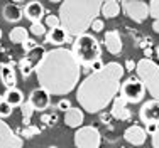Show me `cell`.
I'll return each mask as SVG.
<instances>
[{
	"instance_id": "6da1fadb",
	"label": "cell",
	"mask_w": 159,
	"mask_h": 148,
	"mask_svg": "<svg viewBox=\"0 0 159 148\" xmlns=\"http://www.w3.org/2000/svg\"><path fill=\"white\" fill-rule=\"evenodd\" d=\"M34 73L39 88L46 89L52 96H64L78 86L81 66L71 49L56 47L43 56Z\"/></svg>"
},
{
	"instance_id": "7a4b0ae2",
	"label": "cell",
	"mask_w": 159,
	"mask_h": 148,
	"mask_svg": "<svg viewBox=\"0 0 159 148\" xmlns=\"http://www.w3.org/2000/svg\"><path fill=\"white\" fill-rule=\"evenodd\" d=\"M124 73L125 69L122 64L107 62L103 69L88 74L76 89V101L80 103V108L92 115L103 111L119 94Z\"/></svg>"
},
{
	"instance_id": "3957f363",
	"label": "cell",
	"mask_w": 159,
	"mask_h": 148,
	"mask_svg": "<svg viewBox=\"0 0 159 148\" xmlns=\"http://www.w3.org/2000/svg\"><path fill=\"white\" fill-rule=\"evenodd\" d=\"M105 0H64L59 5L58 17L61 27L71 37H78L92 27L97 15L102 14Z\"/></svg>"
},
{
	"instance_id": "277c9868",
	"label": "cell",
	"mask_w": 159,
	"mask_h": 148,
	"mask_svg": "<svg viewBox=\"0 0 159 148\" xmlns=\"http://www.w3.org/2000/svg\"><path fill=\"white\" fill-rule=\"evenodd\" d=\"M71 52L80 62V66L83 67H90L93 64V61L100 59L102 56V47L97 37H93L92 34H81V36L75 37L73 40V47Z\"/></svg>"
},
{
	"instance_id": "5b68a950",
	"label": "cell",
	"mask_w": 159,
	"mask_h": 148,
	"mask_svg": "<svg viewBox=\"0 0 159 148\" xmlns=\"http://www.w3.org/2000/svg\"><path fill=\"white\" fill-rule=\"evenodd\" d=\"M137 78L146 86V91L152 96V99L159 101V64L152 59H141L135 67Z\"/></svg>"
},
{
	"instance_id": "8992f818",
	"label": "cell",
	"mask_w": 159,
	"mask_h": 148,
	"mask_svg": "<svg viewBox=\"0 0 159 148\" xmlns=\"http://www.w3.org/2000/svg\"><path fill=\"white\" fill-rule=\"evenodd\" d=\"M120 96L127 101V103H141L146 96V86L137 76H130L120 84Z\"/></svg>"
},
{
	"instance_id": "52a82bcc",
	"label": "cell",
	"mask_w": 159,
	"mask_h": 148,
	"mask_svg": "<svg viewBox=\"0 0 159 148\" xmlns=\"http://www.w3.org/2000/svg\"><path fill=\"white\" fill-rule=\"evenodd\" d=\"M102 133L97 126H80L75 131V146L76 148H100Z\"/></svg>"
},
{
	"instance_id": "ba28073f",
	"label": "cell",
	"mask_w": 159,
	"mask_h": 148,
	"mask_svg": "<svg viewBox=\"0 0 159 148\" xmlns=\"http://www.w3.org/2000/svg\"><path fill=\"white\" fill-rule=\"evenodd\" d=\"M122 10L130 20L135 24H142L149 17V5L144 0H124L122 2Z\"/></svg>"
},
{
	"instance_id": "9c48e42d",
	"label": "cell",
	"mask_w": 159,
	"mask_h": 148,
	"mask_svg": "<svg viewBox=\"0 0 159 148\" xmlns=\"http://www.w3.org/2000/svg\"><path fill=\"white\" fill-rule=\"evenodd\" d=\"M24 138L0 118V148H22Z\"/></svg>"
},
{
	"instance_id": "30bf717a",
	"label": "cell",
	"mask_w": 159,
	"mask_h": 148,
	"mask_svg": "<svg viewBox=\"0 0 159 148\" xmlns=\"http://www.w3.org/2000/svg\"><path fill=\"white\" fill-rule=\"evenodd\" d=\"M139 118L144 125L147 123H154L159 126V101L157 99H151L147 103H144L139 109Z\"/></svg>"
},
{
	"instance_id": "8fae6325",
	"label": "cell",
	"mask_w": 159,
	"mask_h": 148,
	"mask_svg": "<svg viewBox=\"0 0 159 148\" xmlns=\"http://www.w3.org/2000/svg\"><path fill=\"white\" fill-rule=\"evenodd\" d=\"M29 103L32 104L36 111H44L51 106V94L43 88H36L32 89L31 96H29Z\"/></svg>"
},
{
	"instance_id": "7c38bea8",
	"label": "cell",
	"mask_w": 159,
	"mask_h": 148,
	"mask_svg": "<svg viewBox=\"0 0 159 148\" xmlns=\"http://www.w3.org/2000/svg\"><path fill=\"white\" fill-rule=\"evenodd\" d=\"M127 101L124 99L122 96H115L112 101V109H110V115L113 116L115 120L119 121H129L132 118V113L130 109L127 108Z\"/></svg>"
},
{
	"instance_id": "4fadbf2b",
	"label": "cell",
	"mask_w": 159,
	"mask_h": 148,
	"mask_svg": "<svg viewBox=\"0 0 159 148\" xmlns=\"http://www.w3.org/2000/svg\"><path fill=\"white\" fill-rule=\"evenodd\" d=\"M146 138H147V133L146 130H144L142 126H139V125H132V126H129L125 131H124V140H125L127 143H130V145L134 146H141L146 143Z\"/></svg>"
},
{
	"instance_id": "5bb4252c",
	"label": "cell",
	"mask_w": 159,
	"mask_h": 148,
	"mask_svg": "<svg viewBox=\"0 0 159 148\" xmlns=\"http://www.w3.org/2000/svg\"><path fill=\"white\" fill-rule=\"evenodd\" d=\"M103 44H105V47H107V51L110 52V54H113V56L120 54V52H122V47H124L120 32L119 30H108V32H105Z\"/></svg>"
},
{
	"instance_id": "9a60e30c",
	"label": "cell",
	"mask_w": 159,
	"mask_h": 148,
	"mask_svg": "<svg viewBox=\"0 0 159 148\" xmlns=\"http://www.w3.org/2000/svg\"><path fill=\"white\" fill-rule=\"evenodd\" d=\"M24 15H25V19L31 20V24L41 22V19L46 15V9H44V5L39 0H31V2L24 7Z\"/></svg>"
},
{
	"instance_id": "2e32d148",
	"label": "cell",
	"mask_w": 159,
	"mask_h": 148,
	"mask_svg": "<svg viewBox=\"0 0 159 148\" xmlns=\"http://www.w3.org/2000/svg\"><path fill=\"white\" fill-rule=\"evenodd\" d=\"M0 79H2V84L7 89L16 88L17 74H16V69H14V62H2L0 64Z\"/></svg>"
},
{
	"instance_id": "e0dca14e",
	"label": "cell",
	"mask_w": 159,
	"mask_h": 148,
	"mask_svg": "<svg viewBox=\"0 0 159 148\" xmlns=\"http://www.w3.org/2000/svg\"><path fill=\"white\" fill-rule=\"evenodd\" d=\"M46 42L51 45H56V47H61L63 44H66L68 40L71 39V36L66 32L63 27H54V29H48L46 32Z\"/></svg>"
},
{
	"instance_id": "ac0fdd59",
	"label": "cell",
	"mask_w": 159,
	"mask_h": 148,
	"mask_svg": "<svg viewBox=\"0 0 159 148\" xmlns=\"http://www.w3.org/2000/svg\"><path fill=\"white\" fill-rule=\"evenodd\" d=\"M83 121H85V113L81 108H75L71 106L66 113H64V123L70 128H80L83 126Z\"/></svg>"
},
{
	"instance_id": "d6986e66",
	"label": "cell",
	"mask_w": 159,
	"mask_h": 148,
	"mask_svg": "<svg viewBox=\"0 0 159 148\" xmlns=\"http://www.w3.org/2000/svg\"><path fill=\"white\" fill-rule=\"evenodd\" d=\"M2 17L5 19L7 22H19L22 17H24V10L17 5V3H5L2 9Z\"/></svg>"
},
{
	"instance_id": "ffe728a7",
	"label": "cell",
	"mask_w": 159,
	"mask_h": 148,
	"mask_svg": "<svg viewBox=\"0 0 159 148\" xmlns=\"http://www.w3.org/2000/svg\"><path fill=\"white\" fill-rule=\"evenodd\" d=\"M2 96H3V99H5L7 103L12 106V108H17V106H20L22 103H24V93H22L19 88L7 89Z\"/></svg>"
},
{
	"instance_id": "44dd1931",
	"label": "cell",
	"mask_w": 159,
	"mask_h": 148,
	"mask_svg": "<svg viewBox=\"0 0 159 148\" xmlns=\"http://www.w3.org/2000/svg\"><path fill=\"white\" fill-rule=\"evenodd\" d=\"M120 14V3L119 0H105L102 5V15L107 19H115Z\"/></svg>"
},
{
	"instance_id": "7402d4cb",
	"label": "cell",
	"mask_w": 159,
	"mask_h": 148,
	"mask_svg": "<svg viewBox=\"0 0 159 148\" xmlns=\"http://www.w3.org/2000/svg\"><path fill=\"white\" fill-rule=\"evenodd\" d=\"M9 39L12 44H24L29 39V32L25 27H14L9 32Z\"/></svg>"
},
{
	"instance_id": "603a6c76",
	"label": "cell",
	"mask_w": 159,
	"mask_h": 148,
	"mask_svg": "<svg viewBox=\"0 0 159 148\" xmlns=\"http://www.w3.org/2000/svg\"><path fill=\"white\" fill-rule=\"evenodd\" d=\"M19 69H20V74L24 79H27L29 76H31L34 71H36V64L32 62L31 59L27 57V56H24L20 61H19Z\"/></svg>"
},
{
	"instance_id": "cb8c5ba5",
	"label": "cell",
	"mask_w": 159,
	"mask_h": 148,
	"mask_svg": "<svg viewBox=\"0 0 159 148\" xmlns=\"http://www.w3.org/2000/svg\"><path fill=\"white\" fill-rule=\"evenodd\" d=\"M36 109L32 108V104L29 103V101H25V103L20 104V113H22V125L24 126H27V125H31V120H32V115Z\"/></svg>"
},
{
	"instance_id": "d4e9b609",
	"label": "cell",
	"mask_w": 159,
	"mask_h": 148,
	"mask_svg": "<svg viewBox=\"0 0 159 148\" xmlns=\"http://www.w3.org/2000/svg\"><path fill=\"white\" fill-rule=\"evenodd\" d=\"M39 133H41V130L37 126H34V125H27V126H24L20 130L22 138H34V136H37Z\"/></svg>"
},
{
	"instance_id": "484cf974",
	"label": "cell",
	"mask_w": 159,
	"mask_h": 148,
	"mask_svg": "<svg viewBox=\"0 0 159 148\" xmlns=\"http://www.w3.org/2000/svg\"><path fill=\"white\" fill-rule=\"evenodd\" d=\"M12 111L14 108L7 103L5 99H3V96H0V118H9V116H12Z\"/></svg>"
},
{
	"instance_id": "4316f807",
	"label": "cell",
	"mask_w": 159,
	"mask_h": 148,
	"mask_svg": "<svg viewBox=\"0 0 159 148\" xmlns=\"http://www.w3.org/2000/svg\"><path fill=\"white\" fill-rule=\"evenodd\" d=\"M31 34L32 36H37V37H41V36H46V32H48V27L43 24V22H34V24H31Z\"/></svg>"
},
{
	"instance_id": "83f0119b",
	"label": "cell",
	"mask_w": 159,
	"mask_h": 148,
	"mask_svg": "<svg viewBox=\"0 0 159 148\" xmlns=\"http://www.w3.org/2000/svg\"><path fill=\"white\" fill-rule=\"evenodd\" d=\"M56 121H58V113H44L41 116V123H44L46 126H54Z\"/></svg>"
},
{
	"instance_id": "f1b7e54d",
	"label": "cell",
	"mask_w": 159,
	"mask_h": 148,
	"mask_svg": "<svg viewBox=\"0 0 159 148\" xmlns=\"http://www.w3.org/2000/svg\"><path fill=\"white\" fill-rule=\"evenodd\" d=\"M44 25H46L48 29L61 27V20H59V17H58V15H52V14H49V15H46V22H44Z\"/></svg>"
},
{
	"instance_id": "f546056e",
	"label": "cell",
	"mask_w": 159,
	"mask_h": 148,
	"mask_svg": "<svg viewBox=\"0 0 159 148\" xmlns=\"http://www.w3.org/2000/svg\"><path fill=\"white\" fill-rule=\"evenodd\" d=\"M149 17H152L154 20L159 19V0H151L149 2Z\"/></svg>"
},
{
	"instance_id": "4dcf8cb0",
	"label": "cell",
	"mask_w": 159,
	"mask_h": 148,
	"mask_svg": "<svg viewBox=\"0 0 159 148\" xmlns=\"http://www.w3.org/2000/svg\"><path fill=\"white\" fill-rule=\"evenodd\" d=\"M70 108H71V101L68 99V98H63V99H59L58 104H56V109H59V111H64V113H66Z\"/></svg>"
},
{
	"instance_id": "1f68e13d",
	"label": "cell",
	"mask_w": 159,
	"mask_h": 148,
	"mask_svg": "<svg viewBox=\"0 0 159 148\" xmlns=\"http://www.w3.org/2000/svg\"><path fill=\"white\" fill-rule=\"evenodd\" d=\"M90 29H93V32H102V30L105 29L103 20H102V19H95V20H93V24H92V27H90Z\"/></svg>"
},
{
	"instance_id": "d6a6232c",
	"label": "cell",
	"mask_w": 159,
	"mask_h": 148,
	"mask_svg": "<svg viewBox=\"0 0 159 148\" xmlns=\"http://www.w3.org/2000/svg\"><path fill=\"white\" fill-rule=\"evenodd\" d=\"M37 45H39V44H37L34 39H27L24 44H22V47H24V51H25V52H29V51H32V49H36Z\"/></svg>"
},
{
	"instance_id": "836d02e7",
	"label": "cell",
	"mask_w": 159,
	"mask_h": 148,
	"mask_svg": "<svg viewBox=\"0 0 159 148\" xmlns=\"http://www.w3.org/2000/svg\"><path fill=\"white\" fill-rule=\"evenodd\" d=\"M103 66H105V64H103V61H102V57H100V59L93 61V64H92L90 67H92V69H93V73H95V71H100V69H103Z\"/></svg>"
},
{
	"instance_id": "e575fe53",
	"label": "cell",
	"mask_w": 159,
	"mask_h": 148,
	"mask_svg": "<svg viewBox=\"0 0 159 148\" xmlns=\"http://www.w3.org/2000/svg\"><path fill=\"white\" fill-rule=\"evenodd\" d=\"M135 67H137V62H134L132 59H129L127 62H125V66H124V69L129 71V73H134V71H135Z\"/></svg>"
},
{
	"instance_id": "d590c367",
	"label": "cell",
	"mask_w": 159,
	"mask_h": 148,
	"mask_svg": "<svg viewBox=\"0 0 159 148\" xmlns=\"http://www.w3.org/2000/svg\"><path fill=\"white\" fill-rule=\"evenodd\" d=\"M157 128H159L157 125H154V123H147L144 130H146V133H147V135H154V133H156Z\"/></svg>"
},
{
	"instance_id": "8d00e7d4",
	"label": "cell",
	"mask_w": 159,
	"mask_h": 148,
	"mask_svg": "<svg viewBox=\"0 0 159 148\" xmlns=\"http://www.w3.org/2000/svg\"><path fill=\"white\" fill-rule=\"evenodd\" d=\"M151 136H152V148H159V128L156 130V133Z\"/></svg>"
},
{
	"instance_id": "74e56055",
	"label": "cell",
	"mask_w": 159,
	"mask_h": 148,
	"mask_svg": "<svg viewBox=\"0 0 159 148\" xmlns=\"http://www.w3.org/2000/svg\"><path fill=\"white\" fill-rule=\"evenodd\" d=\"M144 56H146V59H151V56H152V49L146 47V49H144Z\"/></svg>"
},
{
	"instance_id": "f35d334b",
	"label": "cell",
	"mask_w": 159,
	"mask_h": 148,
	"mask_svg": "<svg viewBox=\"0 0 159 148\" xmlns=\"http://www.w3.org/2000/svg\"><path fill=\"white\" fill-rule=\"evenodd\" d=\"M152 30H154L156 34H159V19H157V20H154V22H152Z\"/></svg>"
},
{
	"instance_id": "ab89813d",
	"label": "cell",
	"mask_w": 159,
	"mask_h": 148,
	"mask_svg": "<svg viewBox=\"0 0 159 148\" xmlns=\"http://www.w3.org/2000/svg\"><path fill=\"white\" fill-rule=\"evenodd\" d=\"M51 3H59V2H64V0H49Z\"/></svg>"
},
{
	"instance_id": "60d3db41",
	"label": "cell",
	"mask_w": 159,
	"mask_h": 148,
	"mask_svg": "<svg viewBox=\"0 0 159 148\" xmlns=\"http://www.w3.org/2000/svg\"><path fill=\"white\" fill-rule=\"evenodd\" d=\"M154 52H156V57L159 59V45H157V47H156V51H154Z\"/></svg>"
},
{
	"instance_id": "b9f144b4",
	"label": "cell",
	"mask_w": 159,
	"mask_h": 148,
	"mask_svg": "<svg viewBox=\"0 0 159 148\" xmlns=\"http://www.w3.org/2000/svg\"><path fill=\"white\" fill-rule=\"evenodd\" d=\"M20 2H24V0H12V3H17V5H19Z\"/></svg>"
},
{
	"instance_id": "7bdbcfd3",
	"label": "cell",
	"mask_w": 159,
	"mask_h": 148,
	"mask_svg": "<svg viewBox=\"0 0 159 148\" xmlns=\"http://www.w3.org/2000/svg\"><path fill=\"white\" fill-rule=\"evenodd\" d=\"M0 39H2V29H0Z\"/></svg>"
},
{
	"instance_id": "ee69618b",
	"label": "cell",
	"mask_w": 159,
	"mask_h": 148,
	"mask_svg": "<svg viewBox=\"0 0 159 148\" xmlns=\"http://www.w3.org/2000/svg\"><path fill=\"white\" fill-rule=\"evenodd\" d=\"M49 148H58V146H54V145H51V146H49Z\"/></svg>"
}]
</instances>
